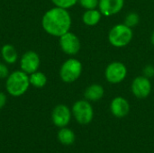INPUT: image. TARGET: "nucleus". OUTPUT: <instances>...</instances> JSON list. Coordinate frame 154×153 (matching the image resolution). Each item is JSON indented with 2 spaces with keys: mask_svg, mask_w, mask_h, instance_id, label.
<instances>
[{
  "mask_svg": "<svg viewBox=\"0 0 154 153\" xmlns=\"http://www.w3.org/2000/svg\"><path fill=\"white\" fill-rule=\"evenodd\" d=\"M42 26L48 34L55 37H60L69 32L71 17L68 9L55 6L48 10L42 16Z\"/></svg>",
  "mask_w": 154,
  "mask_h": 153,
  "instance_id": "f257e3e1",
  "label": "nucleus"
},
{
  "mask_svg": "<svg viewBox=\"0 0 154 153\" xmlns=\"http://www.w3.org/2000/svg\"><path fill=\"white\" fill-rule=\"evenodd\" d=\"M30 84L29 75L23 70H15L9 74L6 78L5 88L9 95L12 96H21L26 93Z\"/></svg>",
  "mask_w": 154,
  "mask_h": 153,
  "instance_id": "f03ea898",
  "label": "nucleus"
},
{
  "mask_svg": "<svg viewBox=\"0 0 154 153\" xmlns=\"http://www.w3.org/2000/svg\"><path fill=\"white\" fill-rule=\"evenodd\" d=\"M133 39V31L125 23L115 25L109 32L108 41L111 45L122 48L130 43Z\"/></svg>",
  "mask_w": 154,
  "mask_h": 153,
  "instance_id": "7ed1b4c3",
  "label": "nucleus"
},
{
  "mask_svg": "<svg viewBox=\"0 0 154 153\" xmlns=\"http://www.w3.org/2000/svg\"><path fill=\"white\" fill-rule=\"evenodd\" d=\"M82 64L76 59L67 60L60 67V77L65 83L75 82L81 75Z\"/></svg>",
  "mask_w": 154,
  "mask_h": 153,
  "instance_id": "20e7f679",
  "label": "nucleus"
},
{
  "mask_svg": "<svg viewBox=\"0 0 154 153\" xmlns=\"http://www.w3.org/2000/svg\"><path fill=\"white\" fill-rule=\"evenodd\" d=\"M72 115L79 124H88L94 117L93 107L88 100L77 101L71 109Z\"/></svg>",
  "mask_w": 154,
  "mask_h": 153,
  "instance_id": "39448f33",
  "label": "nucleus"
},
{
  "mask_svg": "<svg viewBox=\"0 0 154 153\" xmlns=\"http://www.w3.org/2000/svg\"><path fill=\"white\" fill-rule=\"evenodd\" d=\"M127 75V69L122 62L115 61L110 63L105 72L106 80L112 84H118L122 82Z\"/></svg>",
  "mask_w": 154,
  "mask_h": 153,
  "instance_id": "423d86ee",
  "label": "nucleus"
},
{
  "mask_svg": "<svg viewBox=\"0 0 154 153\" xmlns=\"http://www.w3.org/2000/svg\"><path fill=\"white\" fill-rule=\"evenodd\" d=\"M60 46L62 51L68 55H76L80 50V41L73 32H68L60 37Z\"/></svg>",
  "mask_w": 154,
  "mask_h": 153,
  "instance_id": "0eeeda50",
  "label": "nucleus"
},
{
  "mask_svg": "<svg viewBox=\"0 0 154 153\" xmlns=\"http://www.w3.org/2000/svg\"><path fill=\"white\" fill-rule=\"evenodd\" d=\"M71 111L66 105H58L51 113V120L55 126L59 128L66 127L71 119Z\"/></svg>",
  "mask_w": 154,
  "mask_h": 153,
  "instance_id": "6e6552de",
  "label": "nucleus"
},
{
  "mask_svg": "<svg viewBox=\"0 0 154 153\" xmlns=\"http://www.w3.org/2000/svg\"><path fill=\"white\" fill-rule=\"evenodd\" d=\"M40 63L41 60L39 55L33 50H28L24 52L20 60L21 70L30 75L38 70L40 67Z\"/></svg>",
  "mask_w": 154,
  "mask_h": 153,
  "instance_id": "1a4fd4ad",
  "label": "nucleus"
},
{
  "mask_svg": "<svg viewBox=\"0 0 154 153\" xmlns=\"http://www.w3.org/2000/svg\"><path fill=\"white\" fill-rule=\"evenodd\" d=\"M152 91V84L145 76H140L134 79L132 83L133 94L140 99L146 98Z\"/></svg>",
  "mask_w": 154,
  "mask_h": 153,
  "instance_id": "9d476101",
  "label": "nucleus"
},
{
  "mask_svg": "<svg viewBox=\"0 0 154 153\" xmlns=\"http://www.w3.org/2000/svg\"><path fill=\"white\" fill-rule=\"evenodd\" d=\"M125 0H99L98 7L102 14L106 16L119 13L124 7Z\"/></svg>",
  "mask_w": 154,
  "mask_h": 153,
  "instance_id": "9b49d317",
  "label": "nucleus"
},
{
  "mask_svg": "<svg viewBox=\"0 0 154 153\" xmlns=\"http://www.w3.org/2000/svg\"><path fill=\"white\" fill-rule=\"evenodd\" d=\"M110 110L113 115H115L116 117L123 118L128 115L130 111V105L125 98L122 96H117L112 100Z\"/></svg>",
  "mask_w": 154,
  "mask_h": 153,
  "instance_id": "f8f14e48",
  "label": "nucleus"
},
{
  "mask_svg": "<svg viewBox=\"0 0 154 153\" xmlns=\"http://www.w3.org/2000/svg\"><path fill=\"white\" fill-rule=\"evenodd\" d=\"M104 93H105V91L101 85L93 84L87 87V89L85 90V93H84V96H85L86 100H88V101L96 102V101L100 100L103 97Z\"/></svg>",
  "mask_w": 154,
  "mask_h": 153,
  "instance_id": "ddd939ff",
  "label": "nucleus"
},
{
  "mask_svg": "<svg viewBox=\"0 0 154 153\" xmlns=\"http://www.w3.org/2000/svg\"><path fill=\"white\" fill-rule=\"evenodd\" d=\"M1 56L6 64H13L18 59L15 48L11 44H5L1 49Z\"/></svg>",
  "mask_w": 154,
  "mask_h": 153,
  "instance_id": "4468645a",
  "label": "nucleus"
},
{
  "mask_svg": "<svg viewBox=\"0 0 154 153\" xmlns=\"http://www.w3.org/2000/svg\"><path fill=\"white\" fill-rule=\"evenodd\" d=\"M101 15L102 14L100 11H97V9H89L83 14L82 20L86 25L94 26L99 23L101 19Z\"/></svg>",
  "mask_w": 154,
  "mask_h": 153,
  "instance_id": "2eb2a0df",
  "label": "nucleus"
},
{
  "mask_svg": "<svg viewBox=\"0 0 154 153\" xmlns=\"http://www.w3.org/2000/svg\"><path fill=\"white\" fill-rule=\"evenodd\" d=\"M58 140L61 144L69 146L74 143L76 140V135L72 130L67 127H63L60 128V131L58 132Z\"/></svg>",
  "mask_w": 154,
  "mask_h": 153,
  "instance_id": "dca6fc26",
  "label": "nucleus"
},
{
  "mask_svg": "<svg viewBox=\"0 0 154 153\" xmlns=\"http://www.w3.org/2000/svg\"><path fill=\"white\" fill-rule=\"evenodd\" d=\"M30 84L31 86L36 87V88H42L47 83V78L46 76L41 72V71H35L29 75Z\"/></svg>",
  "mask_w": 154,
  "mask_h": 153,
  "instance_id": "f3484780",
  "label": "nucleus"
},
{
  "mask_svg": "<svg viewBox=\"0 0 154 153\" xmlns=\"http://www.w3.org/2000/svg\"><path fill=\"white\" fill-rule=\"evenodd\" d=\"M139 20H140V17L136 13H130L127 14V16L125 19V24L132 28L138 24Z\"/></svg>",
  "mask_w": 154,
  "mask_h": 153,
  "instance_id": "a211bd4d",
  "label": "nucleus"
},
{
  "mask_svg": "<svg viewBox=\"0 0 154 153\" xmlns=\"http://www.w3.org/2000/svg\"><path fill=\"white\" fill-rule=\"evenodd\" d=\"M51 2L57 7L68 9V8H70L73 5H75L77 4V2H79V0H51Z\"/></svg>",
  "mask_w": 154,
  "mask_h": 153,
  "instance_id": "6ab92c4d",
  "label": "nucleus"
},
{
  "mask_svg": "<svg viewBox=\"0 0 154 153\" xmlns=\"http://www.w3.org/2000/svg\"><path fill=\"white\" fill-rule=\"evenodd\" d=\"M79 4L87 10L89 9H96V7L98 5L99 0H79Z\"/></svg>",
  "mask_w": 154,
  "mask_h": 153,
  "instance_id": "aec40b11",
  "label": "nucleus"
},
{
  "mask_svg": "<svg viewBox=\"0 0 154 153\" xmlns=\"http://www.w3.org/2000/svg\"><path fill=\"white\" fill-rule=\"evenodd\" d=\"M9 69L5 63L0 62V78H6L9 76Z\"/></svg>",
  "mask_w": 154,
  "mask_h": 153,
  "instance_id": "412c9836",
  "label": "nucleus"
},
{
  "mask_svg": "<svg viewBox=\"0 0 154 153\" xmlns=\"http://www.w3.org/2000/svg\"><path fill=\"white\" fill-rule=\"evenodd\" d=\"M144 74L145 77L149 78V77H152L154 75V68L152 66H147L144 69Z\"/></svg>",
  "mask_w": 154,
  "mask_h": 153,
  "instance_id": "4be33fe9",
  "label": "nucleus"
},
{
  "mask_svg": "<svg viewBox=\"0 0 154 153\" xmlns=\"http://www.w3.org/2000/svg\"><path fill=\"white\" fill-rule=\"evenodd\" d=\"M6 101H7V98H6L5 94L3 93V92H0V109L3 108L5 106Z\"/></svg>",
  "mask_w": 154,
  "mask_h": 153,
  "instance_id": "5701e85b",
  "label": "nucleus"
},
{
  "mask_svg": "<svg viewBox=\"0 0 154 153\" xmlns=\"http://www.w3.org/2000/svg\"><path fill=\"white\" fill-rule=\"evenodd\" d=\"M151 41H152V43L154 45V32H152V37H151Z\"/></svg>",
  "mask_w": 154,
  "mask_h": 153,
  "instance_id": "b1692460",
  "label": "nucleus"
}]
</instances>
